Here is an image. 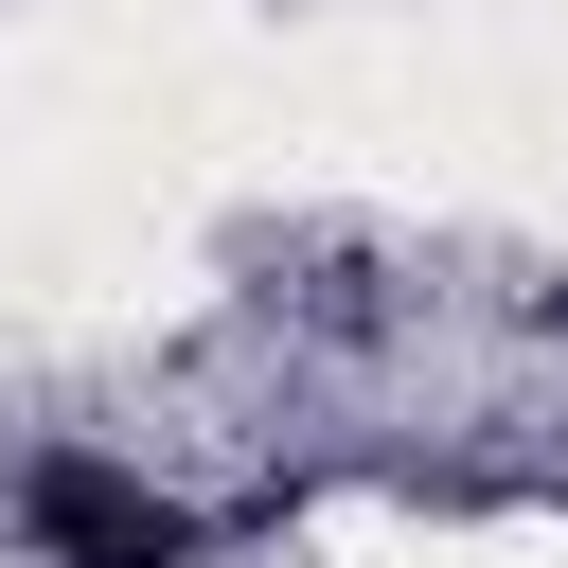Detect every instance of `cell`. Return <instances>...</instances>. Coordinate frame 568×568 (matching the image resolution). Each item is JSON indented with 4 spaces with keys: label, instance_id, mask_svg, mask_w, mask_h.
<instances>
[{
    "label": "cell",
    "instance_id": "1",
    "mask_svg": "<svg viewBox=\"0 0 568 568\" xmlns=\"http://www.w3.org/2000/svg\"><path fill=\"white\" fill-rule=\"evenodd\" d=\"M36 550L53 568H195V515L142 497L124 462H36Z\"/></svg>",
    "mask_w": 568,
    "mask_h": 568
},
{
    "label": "cell",
    "instance_id": "2",
    "mask_svg": "<svg viewBox=\"0 0 568 568\" xmlns=\"http://www.w3.org/2000/svg\"><path fill=\"white\" fill-rule=\"evenodd\" d=\"M550 320H568V284H550Z\"/></svg>",
    "mask_w": 568,
    "mask_h": 568
}]
</instances>
